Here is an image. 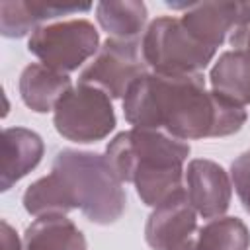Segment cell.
<instances>
[{
  "label": "cell",
  "instance_id": "obj_1",
  "mask_svg": "<svg viewBox=\"0 0 250 250\" xmlns=\"http://www.w3.org/2000/svg\"><path fill=\"white\" fill-rule=\"evenodd\" d=\"M125 119L135 129L164 131L180 141L229 137L246 123V109L205 90L203 74L139 76L123 98Z\"/></svg>",
  "mask_w": 250,
  "mask_h": 250
},
{
  "label": "cell",
  "instance_id": "obj_2",
  "mask_svg": "<svg viewBox=\"0 0 250 250\" xmlns=\"http://www.w3.org/2000/svg\"><path fill=\"white\" fill-rule=\"evenodd\" d=\"M189 145L164 131L129 129L117 133L107 148L105 160L125 184H135L137 195L148 207H158L182 191Z\"/></svg>",
  "mask_w": 250,
  "mask_h": 250
},
{
  "label": "cell",
  "instance_id": "obj_3",
  "mask_svg": "<svg viewBox=\"0 0 250 250\" xmlns=\"http://www.w3.org/2000/svg\"><path fill=\"white\" fill-rule=\"evenodd\" d=\"M53 172L64 182L74 209L96 225L115 223L127 203L123 182L105 156L88 150L62 148L53 160Z\"/></svg>",
  "mask_w": 250,
  "mask_h": 250
},
{
  "label": "cell",
  "instance_id": "obj_4",
  "mask_svg": "<svg viewBox=\"0 0 250 250\" xmlns=\"http://www.w3.org/2000/svg\"><path fill=\"white\" fill-rule=\"evenodd\" d=\"M141 47L148 68L158 74H201L215 57V49L199 43L180 18L170 16L148 23Z\"/></svg>",
  "mask_w": 250,
  "mask_h": 250
},
{
  "label": "cell",
  "instance_id": "obj_5",
  "mask_svg": "<svg viewBox=\"0 0 250 250\" xmlns=\"http://www.w3.org/2000/svg\"><path fill=\"white\" fill-rule=\"evenodd\" d=\"M53 123L57 133L72 143H96L115 129L117 119L105 92L78 82L53 109Z\"/></svg>",
  "mask_w": 250,
  "mask_h": 250
},
{
  "label": "cell",
  "instance_id": "obj_6",
  "mask_svg": "<svg viewBox=\"0 0 250 250\" xmlns=\"http://www.w3.org/2000/svg\"><path fill=\"white\" fill-rule=\"evenodd\" d=\"M27 49L41 64L68 74L100 51V33L88 20L45 23L31 33Z\"/></svg>",
  "mask_w": 250,
  "mask_h": 250
},
{
  "label": "cell",
  "instance_id": "obj_7",
  "mask_svg": "<svg viewBox=\"0 0 250 250\" xmlns=\"http://www.w3.org/2000/svg\"><path fill=\"white\" fill-rule=\"evenodd\" d=\"M148 70L141 39L109 37L104 41L94 61L80 72L78 82L100 88L109 98H125L129 86Z\"/></svg>",
  "mask_w": 250,
  "mask_h": 250
},
{
  "label": "cell",
  "instance_id": "obj_8",
  "mask_svg": "<svg viewBox=\"0 0 250 250\" xmlns=\"http://www.w3.org/2000/svg\"><path fill=\"white\" fill-rule=\"evenodd\" d=\"M186 193L197 215L203 219L223 217L230 205L232 182L223 166L207 158H195L188 164L186 176Z\"/></svg>",
  "mask_w": 250,
  "mask_h": 250
},
{
  "label": "cell",
  "instance_id": "obj_9",
  "mask_svg": "<svg viewBox=\"0 0 250 250\" xmlns=\"http://www.w3.org/2000/svg\"><path fill=\"white\" fill-rule=\"evenodd\" d=\"M197 229V211L188 199L186 188L152 209L145 225V238L152 250H172Z\"/></svg>",
  "mask_w": 250,
  "mask_h": 250
},
{
  "label": "cell",
  "instance_id": "obj_10",
  "mask_svg": "<svg viewBox=\"0 0 250 250\" xmlns=\"http://www.w3.org/2000/svg\"><path fill=\"white\" fill-rule=\"evenodd\" d=\"M250 2H191L180 18L184 27L205 47L217 51L242 21Z\"/></svg>",
  "mask_w": 250,
  "mask_h": 250
},
{
  "label": "cell",
  "instance_id": "obj_11",
  "mask_svg": "<svg viewBox=\"0 0 250 250\" xmlns=\"http://www.w3.org/2000/svg\"><path fill=\"white\" fill-rule=\"evenodd\" d=\"M43 139L25 127H8L2 133V178L0 189L8 191L18 180L27 176L43 158Z\"/></svg>",
  "mask_w": 250,
  "mask_h": 250
},
{
  "label": "cell",
  "instance_id": "obj_12",
  "mask_svg": "<svg viewBox=\"0 0 250 250\" xmlns=\"http://www.w3.org/2000/svg\"><path fill=\"white\" fill-rule=\"evenodd\" d=\"M72 88L68 74L57 72L41 62L27 64L20 74V96L35 113H47L57 107L61 98Z\"/></svg>",
  "mask_w": 250,
  "mask_h": 250
},
{
  "label": "cell",
  "instance_id": "obj_13",
  "mask_svg": "<svg viewBox=\"0 0 250 250\" xmlns=\"http://www.w3.org/2000/svg\"><path fill=\"white\" fill-rule=\"evenodd\" d=\"M23 250H88V244L66 215H45L25 229Z\"/></svg>",
  "mask_w": 250,
  "mask_h": 250
},
{
  "label": "cell",
  "instance_id": "obj_14",
  "mask_svg": "<svg viewBox=\"0 0 250 250\" xmlns=\"http://www.w3.org/2000/svg\"><path fill=\"white\" fill-rule=\"evenodd\" d=\"M211 90L236 105L250 104V55L246 51H227L209 72Z\"/></svg>",
  "mask_w": 250,
  "mask_h": 250
},
{
  "label": "cell",
  "instance_id": "obj_15",
  "mask_svg": "<svg viewBox=\"0 0 250 250\" xmlns=\"http://www.w3.org/2000/svg\"><path fill=\"white\" fill-rule=\"evenodd\" d=\"M96 18L104 31L115 39H139L146 23V6L137 0L100 2Z\"/></svg>",
  "mask_w": 250,
  "mask_h": 250
},
{
  "label": "cell",
  "instance_id": "obj_16",
  "mask_svg": "<svg viewBox=\"0 0 250 250\" xmlns=\"http://www.w3.org/2000/svg\"><path fill=\"white\" fill-rule=\"evenodd\" d=\"M23 209L33 217L66 215L74 209L64 182L51 170V174L35 180L23 193Z\"/></svg>",
  "mask_w": 250,
  "mask_h": 250
},
{
  "label": "cell",
  "instance_id": "obj_17",
  "mask_svg": "<svg viewBox=\"0 0 250 250\" xmlns=\"http://www.w3.org/2000/svg\"><path fill=\"white\" fill-rule=\"evenodd\" d=\"M195 250H248L250 232L238 217H217L193 236Z\"/></svg>",
  "mask_w": 250,
  "mask_h": 250
},
{
  "label": "cell",
  "instance_id": "obj_18",
  "mask_svg": "<svg viewBox=\"0 0 250 250\" xmlns=\"http://www.w3.org/2000/svg\"><path fill=\"white\" fill-rule=\"evenodd\" d=\"M37 27L31 21L25 0H4L0 2V31L4 37H23Z\"/></svg>",
  "mask_w": 250,
  "mask_h": 250
},
{
  "label": "cell",
  "instance_id": "obj_19",
  "mask_svg": "<svg viewBox=\"0 0 250 250\" xmlns=\"http://www.w3.org/2000/svg\"><path fill=\"white\" fill-rule=\"evenodd\" d=\"M230 180L232 186L244 205V209L250 213V150L236 156L230 164Z\"/></svg>",
  "mask_w": 250,
  "mask_h": 250
},
{
  "label": "cell",
  "instance_id": "obj_20",
  "mask_svg": "<svg viewBox=\"0 0 250 250\" xmlns=\"http://www.w3.org/2000/svg\"><path fill=\"white\" fill-rule=\"evenodd\" d=\"M229 41L234 47V51H246L250 55V4H248V10L242 21L229 35Z\"/></svg>",
  "mask_w": 250,
  "mask_h": 250
},
{
  "label": "cell",
  "instance_id": "obj_21",
  "mask_svg": "<svg viewBox=\"0 0 250 250\" xmlns=\"http://www.w3.org/2000/svg\"><path fill=\"white\" fill-rule=\"evenodd\" d=\"M0 244H2V250H21V242L16 234V230L10 227L8 221H2L0 225Z\"/></svg>",
  "mask_w": 250,
  "mask_h": 250
},
{
  "label": "cell",
  "instance_id": "obj_22",
  "mask_svg": "<svg viewBox=\"0 0 250 250\" xmlns=\"http://www.w3.org/2000/svg\"><path fill=\"white\" fill-rule=\"evenodd\" d=\"M172 250H195V244H193V236H189L188 240H184L182 244H178L176 248H172Z\"/></svg>",
  "mask_w": 250,
  "mask_h": 250
}]
</instances>
